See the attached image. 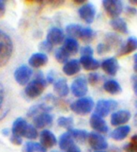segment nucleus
I'll use <instances>...</instances> for the list:
<instances>
[{
	"label": "nucleus",
	"instance_id": "1",
	"mask_svg": "<svg viewBox=\"0 0 137 152\" xmlns=\"http://www.w3.org/2000/svg\"><path fill=\"white\" fill-rule=\"evenodd\" d=\"M47 86L46 78L44 77L41 71H39L34 77V80H31L25 89V96L30 99L39 97L43 94Z\"/></svg>",
	"mask_w": 137,
	"mask_h": 152
},
{
	"label": "nucleus",
	"instance_id": "2",
	"mask_svg": "<svg viewBox=\"0 0 137 152\" xmlns=\"http://www.w3.org/2000/svg\"><path fill=\"white\" fill-rule=\"evenodd\" d=\"M13 44L9 36L0 29V67L5 65L12 55Z\"/></svg>",
	"mask_w": 137,
	"mask_h": 152
},
{
	"label": "nucleus",
	"instance_id": "3",
	"mask_svg": "<svg viewBox=\"0 0 137 152\" xmlns=\"http://www.w3.org/2000/svg\"><path fill=\"white\" fill-rule=\"evenodd\" d=\"M95 107L94 100L91 97H81L71 104V110L79 115H87L91 113Z\"/></svg>",
	"mask_w": 137,
	"mask_h": 152
},
{
	"label": "nucleus",
	"instance_id": "4",
	"mask_svg": "<svg viewBox=\"0 0 137 152\" xmlns=\"http://www.w3.org/2000/svg\"><path fill=\"white\" fill-rule=\"evenodd\" d=\"M118 104L113 99H102L95 105V113L101 117H105L118 108Z\"/></svg>",
	"mask_w": 137,
	"mask_h": 152
},
{
	"label": "nucleus",
	"instance_id": "5",
	"mask_svg": "<svg viewBox=\"0 0 137 152\" xmlns=\"http://www.w3.org/2000/svg\"><path fill=\"white\" fill-rule=\"evenodd\" d=\"M33 76V70L29 65L22 64L14 71V78L20 85H27Z\"/></svg>",
	"mask_w": 137,
	"mask_h": 152
},
{
	"label": "nucleus",
	"instance_id": "6",
	"mask_svg": "<svg viewBox=\"0 0 137 152\" xmlns=\"http://www.w3.org/2000/svg\"><path fill=\"white\" fill-rule=\"evenodd\" d=\"M103 8L109 17L118 18L123 10V2L119 0H103Z\"/></svg>",
	"mask_w": 137,
	"mask_h": 152
},
{
	"label": "nucleus",
	"instance_id": "7",
	"mask_svg": "<svg viewBox=\"0 0 137 152\" xmlns=\"http://www.w3.org/2000/svg\"><path fill=\"white\" fill-rule=\"evenodd\" d=\"M71 90L72 95L76 97H85L87 94L88 87H87V80H86L84 77H78L72 81Z\"/></svg>",
	"mask_w": 137,
	"mask_h": 152
},
{
	"label": "nucleus",
	"instance_id": "8",
	"mask_svg": "<svg viewBox=\"0 0 137 152\" xmlns=\"http://www.w3.org/2000/svg\"><path fill=\"white\" fill-rule=\"evenodd\" d=\"M88 144L95 151H102L108 148V143L102 135L97 132H91L88 135Z\"/></svg>",
	"mask_w": 137,
	"mask_h": 152
},
{
	"label": "nucleus",
	"instance_id": "9",
	"mask_svg": "<svg viewBox=\"0 0 137 152\" xmlns=\"http://www.w3.org/2000/svg\"><path fill=\"white\" fill-rule=\"evenodd\" d=\"M78 13L80 18L86 22L87 24H91L94 19H95V15H96V9H95L94 5L91 3H86L85 5L78 10Z\"/></svg>",
	"mask_w": 137,
	"mask_h": 152
},
{
	"label": "nucleus",
	"instance_id": "10",
	"mask_svg": "<svg viewBox=\"0 0 137 152\" xmlns=\"http://www.w3.org/2000/svg\"><path fill=\"white\" fill-rule=\"evenodd\" d=\"M46 41L50 43L53 46L60 45L64 43L65 41V34L63 30L59 28H52L46 36Z\"/></svg>",
	"mask_w": 137,
	"mask_h": 152
},
{
	"label": "nucleus",
	"instance_id": "11",
	"mask_svg": "<svg viewBox=\"0 0 137 152\" xmlns=\"http://www.w3.org/2000/svg\"><path fill=\"white\" fill-rule=\"evenodd\" d=\"M89 123H90L91 128L97 133H106L109 129L106 121L96 113H93L91 115L90 119H89Z\"/></svg>",
	"mask_w": 137,
	"mask_h": 152
},
{
	"label": "nucleus",
	"instance_id": "12",
	"mask_svg": "<svg viewBox=\"0 0 137 152\" xmlns=\"http://www.w3.org/2000/svg\"><path fill=\"white\" fill-rule=\"evenodd\" d=\"M131 119V113L126 110H119L118 112L113 113L111 116V124L115 127L125 126Z\"/></svg>",
	"mask_w": 137,
	"mask_h": 152
},
{
	"label": "nucleus",
	"instance_id": "13",
	"mask_svg": "<svg viewBox=\"0 0 137 152\" xmlns=\"http://www.w3.org/2000/svg\"><path fill=\"white\" fill-rule=\"evenodd\" d=\"M102 69L109 76H115L119 69V64L117 58L111 57L105 59L101 64Z\"/></svg>",
	"mask_w": 137,
	"mask_h": 152
},
{
	"label": "nucleus",
	"instance_id": "14",
	"mask_svg": "<svg viewBox=\"0 0 137 152\" xmlns=\"http://www.w3.org/2000/svg\"><path fill=\"white\" fill-rule=\"evenodd\" d=\"M40 145L46 149L54 148L57 143V140L55 134L48 129H44L40 132Z\"/></svg>",
	"mask_w": 137,
	"mask_h": 152
},
{
	"label": "nucleus",
	"instance_id": "15",
	"mask_svg": "<svg viewBox=\"0 0 137 152\" xmlns=\"http://www.w3.org/2000/svg\"><path fill=\"white\" fill-rule=\"evenodd\" d=\"M53 123V116L49 113H43L33 118V126L36 129H43Z\"/></svg>",
	"mask_w": 137,
	"mask_h": 152
},
{
	"label": "nucleus",
	"instance_id": "16",
	"mask_svg": "<svg viewBox=\"0 0 137 152\" xmlns=\"http://www.w3.org/2000/svg\"><path fill=\"white\" fill-rule=\"evenodd\" d=\"M47 61H48V57L46 54L41 53V52H38V53H34L31 55V57L28 60V64L30 67L33 68H40L44 66Z\"/></svg>",
	"mask_w": 137,
	"mask_h": 152
},
{
	"label": "nucleus",
	"instance_id": "17",
	"mask_svg": "<svg viewBox=\"0 0 137 152\" xmlns=\"http://www.w3.org/2000/svg\"><path fill=\"white\" fill-rule=\"evenodd\" d=\"M80 71H81L80 61L76 59L68 61L64 64V66H63V72H64V74L70 77L78 74Z\"/></svg>",
	"mask_w": 137,
	"mask_h": 152
},
{
	"label": "nucleus",
	"instance_id": "18",
	"mask_svg": "<svg viewBox=\"0 0 137 152\" xmlns=\"http://www.w3.org/2000/svg\"><path fill=\"white\" fill-rule=\"evenodd\" d=\"M137 49V38L136 37H130L124 45L119 48L118 56H126L128 54H131Z\"/></svg>",
	"mask_w": 137,
	"mask_h": 152
},
{
	"label": "nucleus",
	"instance_id": "19",
	"mask_svg": "<svg viewBox=\"0 0 137 152\" xmlns=\"http://www.w3.org/2000/svg\"><path fill=\"white\" fill-rule=\"evenodd\" d=\"M54 91L60 97H64L68 95L70 88H68V82L65 78H58L56 80L54 83Z\"/></svg>",
	"mask_w": 137,
	"mask_h": 152
},
{
	"label": "nucleus",
	"instance_id": "20",
	"mask_svg": "<svg viewBox=\"0 0 137 152\" xmlns=\"http://www.w3.org/2000/svg\"><path fill=\"white\" fill-rule=\"evenodd\" d=\"M79 61L81 66H83L84 69L87 71H96L101 66L99 61L94 59L93 57H81Z\"/></svg>",
	"mask_w": 137,
	"mask_h": 152
},
{
	"label": "nucleus",
	"instance_id": "21",
	"mask_svg": "<svg viewBox=\"0 0 137 152\" xmlns=\"http://www.w3.org/2000/svg\"><path fill=\"white\" fill-rule=\"evenodd\" d=\"M110 26L112 27V28L114 30H115L117 32L121 33V34H127L128 31V26L126 21L120 17L112 19L110 21Z\"/></svg>",
	"mask_w": 137,
	"mask_h": 152
},
{
	"label": "nucleus",
	"instance_id": "22",
	"mask_svg": "<svg viewBox=\"0 0 137 152\" xmlns=\"http://www.w3.org/2000/svg\"><path fill=\"white\" fill-rule=\"evenodd\" d=\"M28 123L25 121V120L22 117H18L16 120H14V122L12 124V134L20 136V137H23V134L25 128L27 127Z\"/></svg>",
	"mask_w": 137,
	"mask_h": 152
},
{
	"label": "nucleus",
	"instance_id": "23",
	"mask_svg": "<svg viewBox=\"0 0 137 152\" xmlns=\"http://www.w3.org/2000/svg\"><path fill=\"white\" fill-rule=\"evenodd\" d=\"M131 132V128L130 126H120V127H118L115 129H114L112 133L110 134L111 138H113L115 141H121L124 140L125 138H127V136L129 135Z\"/></svg>",
	"mask_w": 137,
	"mask_h": 152
},
{
	"label": "nucleus",
	"instance_id": "24",
	"mask_svg": "<svg viewBox=\"0 0 137 152\" xmlns=\"http://www.w3.org/2000/svg\"><path fill=\"white\" fill-rule=\"evenodd\" d=\"M83 30H84V27L81 25L78 24H71L67 26L66 28V33L68 35V37L72 38V39H80L82 37L83 34Z\"/></svg>",
	"mask_w": 137,
	"mask_h": 152
},
{
	"label": "nucleus",
	"instance_id": "25",
	"mask_svg": "<svg viewBox=\"0 0 137 152\" xmlns=\"http://www.w3.org/2000/svg\"><path fill=\"white\" fill-rule=\"evenodd\" d=\"M51 110H52V107H50L48 104L40 103V104L34 105L33 107H31L29 109V111L27 113V116L34 118L35 116H37V115L43 113H48L49 111H51Z\"/></svg>",
	"mask_w": 137,
	"mask_h": 152
},
{
	"label": "nucleus",
	"instance_id": "26",
	"mask_svg": "<svg viewBox=\"0 0 137 152\" xmlns=\"http://www.w3.org/2000/svg\"><path fill=\"white\" fill-rule=\"evenodd\" d=\"M63 48H64L70 55H76L79 52V44L77 40L68 37L65 39L63 43Z\"/></svg>",
	"mask_w": 137,
	"mask_h": 152
},
{
	"label": "nucleus",
	"instance_id": "27",
	"mask_svg": "<svg viewBox=\"0 0 137 152\" xmlns=\"http://www.w3.org/2000/svg\"><path fill=\"white\" fill-rule=\"evenodd\" d=\"M103 43L106 44L110 49H112V48L119 49L121 46H122L121 39L117 34H114V33H108L106 36H105V40L103 41Z\"/></svg>",
	"mask_w": 137,
	"mask_h": 152
},
{
	"label": "nucleus",
	"instance_id": "28",
	"mask_svg": "<svg viewBox=\"0 0 137 152\" xmlns=\"http://www.w3.org/2000/svg\"><path fill=\"white\" fill-rule=\"evenodd\" d=\"M103 89L105 92L111 94V95H118V94L121 93V91H122L119 83L115 80H109L105 81L103 84Z\"/></svg>",
	"mask_w": 137,
	"mask_h": 152
},
{
	"label": "nucleus",
	"instance_id": "29",
	"mask_svg": "<svg viewBox=\"0 0 137 152\" xmlns=\"http://www.w3.org/2000/svg\"><path fill=\"white\" fill-rule=\"evenodd\" d=\"M58 145L59 148L62 150H68L71 148L72 145H74V140L71 137V135L70 134V132H67L65 133H63L60 137H59V141H58Z\"/></svg>",
	"mask_w": 137,
	"mask_h": 152
},
{
	"label": "nucleus",
	"instance_id": "30",
	"mask_svg": "<svg viewBox=\"0 0 137 152\" xmlns=\"http://www.w3.org/2000/svg\"><path fill=\"white\" fill-rule=\"evenodd\" d=\"M70 134L71 135V137L73 138V140H76L78 142H84V141L87 140L89 133L87 132V130L84 129H70L68 130Z\"/></svg>",
	"mask_w": 137,
	"mask_h": 152
},
{
	"label": "nucleus",
	"instance_id": "31",
	"mask_svg": "<svg viewBox=\"0 0 137 152\" xmlns=\"http://www.w3.org/2000/svg\"><path fill=\"white\" fill-rule=\"evenodd\" d=\"M47 149L40 145V143L27 142L23 148V152H46Z\"/></svg>",
	"mask_w": 137,
	"mask_h": 152
},
{
	"label": "nucleus",
	"instance_id": "32",
	"mask_svg": "<svg viewBox=\"0 0 137 152\" xmlns=\"http://www.w3.org/2000/svg\"><path fill=\"white\" fill-rule=\"evenodd\" d=\"M70 54L63 48H57L55 51V58L56 60L59 62V64H66V62L68 61V59H70Z\"/></svg>",
	"mask_w": 137,
	"mask_h": 152
},
{
	"label": "nucleus",
	"instance_id": "33",
	"mask_svg": "<svg viewBox=\"0 0 137 152\" xmlns=\"http://www.w3.org/2000/svg\"><path fill=\"white\" fill-rule=\"evenodd\" d=\"M38 136H39V133H38L37 129L33 125L28 124L27 127L25 128V132H24L23 137H25L26 139H29V140H35L38 138Z\"/></svg>",
	"mask_w": 137,
	"mask_h": 152
},
{
	"label": "nucleus",
	"instance_id": "34",
	"mask_svg": "<svg viewBox=\"0 0 137 152\" xmlns=\"http://www.w3.org/2000/svg\"><path fill=\"white\" fill-rule=\"evenodd\" d=\"M73 124H74V121H73V118L72 117H65V116H60L57 119V125L59 127L63 128V129H66L68 130L72 129L73 127Z\"/></svg>",
	"mask_w": 137,
	"mask_h": 152
},
{
	"label": "nucleus",
	"instance_id": "35",
	"mask_svg": "<svg viewBox=\"0 0 137 152\" xmlns=\"http://www.w3.org/2000/svg\"><path fill=\"white\" fill-rule=\"evenodd\" d=\"M4 100H5V92L3 86L0 84V120L3 119L9 112V110L7 108H5L4 105Z\"/></svg>",
	"mask_w": 137,
	"mask_h": 152
},
{
	"label": "nucleus",
	"instance_id": "36",
	"mask_svg": "<svg viewBox=\"0 0 137 152\" xmlns=\"http://www.w3.org/2000/svg\"><path fill=\"white\" fill-rule=\"evenodd\" d=\"M126 152H137V134L133 135L131 139V142L124 145Z\"/></svg>",
	"mask_w": 137,
	"mask_h": 152
},
{
	"label": "nucleus",
	"instance_id": "37",
	"mask_svg": "<svg viewBox=\"0 0 137 152\" xmlns=\"http://www.w3.org/2000/svg\"><path fill=\"white\" fill-rule=\"evenodd\" d=\"M100 81V76L98 73L91 72L87 77V82L92 86H96Z\"/></svg>",
	"mask_w": 137,
	"mask_h": 152
},
{
	"label": "nucleus",
	"instance_id": "38",
	"mask_svg": "<svg viewBox=\"0 0 137 152\" xmlns=\"http://www.w3.org/2000/svg\"><path fill=\"white\" fill-rule=\"evenodd\" d=\"M39 48L41 50V53H44L45 54V53H50V52H52L53 45L45 40V41L41 42V43L40 44Z\"/></svg>",
	"mask_w": 137,
	"mask_h": 152
},
{
	"label": "nucleus",
	"instance_id": "39",
	"mask_svg": "<svg viewBox=\"0 0 137 152\" xmlns=\"http://www.w3.org/2000/svg\"><path fill=\"white\" fill-rule=\"evenodd\" d=\"M109 51H111V49H110L108 48V45L106 44H104L103 42H102V43H100L97 45V52H98V54H100V55H103V54L107 53V52H109Z\"/></svg>",
	"mask_w": 137,
	"mask_h": 152
},
{
	"label": "nucleus",
	"instance_id": "40",
	"mask_svg": "<svg viewBox=\"0 0 137 152\" xmlns=\"http://www.w3.org/2000/svg\"><path fill=\"white\" fill-rule=\"evenodd\" d=\"M81 57H93V49L91 46H84L80 50Z\"/></svg>",
	"mask_w": 137,
	"mask_h": 152
},
{
	"label": "nucleus",
	"instance_id": "41",
	"mask_svg": "<svg viewBox=\"0 0 137 152\" xmlns=\"http://www.w3.org/2000/svg\"><path fill=\"white\" fill-rule=\"evenodd\" d=\"M10 142H12L14 145H21L23 144V140H22V137H20V136H17V135H14V134H12L10 135Z\"/></svg>",
	"mask_w": 137,
	"mask_h": 152
},
{
	"label": "nucleus",
	"instance_id": "42",
	"mask_svg": "<svg viewBox=\"0 0 137 152\" xmlns=\"http://www.w3.org/2000/svg\"><path fill=\"white\" fill-rule=\"evenodd\" d=\"M46 81H47V83H51V84L56 82V74L54 71H50L48 74H47Z\"/></svg>",
	"mask_w": 137,
	"mask_h": 152
},
{
	"label": "nucleus",
	"instance_id": "43",
	"mask_svg": "<svg viewBox=\"0 0 137 152\" xmlns=\"http://www.w3.org/2000/svg\"><path fill=\"white\" fill-rule=\"evenodd\" d=\"M6 12V3L0 0V17H3Z\"/></svg>",
	"mask_w": 137,
	"mask_h": 152
},
{
	"label": "nucleus",
	"instance_id": "44",
	"mask_svg": "<svg viewBox=\"0 0 137 152\" xmlns=\"http://www.w3.org/2000/svg\"><path fill=\"white\" fill-rule=\"evenodd\" d=\"M66 152H81V149L74 144V145H72L68 150H66Z\"/></svg>",
	"mask_w": 137,
	"mask_h": 152
},
{
	"label": "nucleus",
	"instance_id": "45",
	"mask_svg": "<svg viewBox=\"0 0 137 152\" xmlns=\"http://www.w3.org/2000/svg\"><path fill=\"white\" fill-rule=\"evenodd\" d=\"M127 12L128 14H136L137 10L134 8H127Z\"/></svg>",
	"mask_w": 137,
	"mask_h": 152
},
{
	"label": "nucleus",
	"instance_id": "46",
	"mask_svg": "<svg viewBox=\"0 0 137 152\" xmlns=\"http://www.w3.org/2000/svg\"><path fill=\"white\" fill-rule=\"evenodd\" d=\"M1 132L5 136H9L10 133H12V129H2Z\"/></svg>",
	"mask_w": 137,
	"mask_h": 152
},
{
	"label": "nucleus",
	"instance_id": "47",
	"mask_svg": "<svg viewBox=\"0 0 137 152\" xmlns=\"http://www.w3.org/2000/svg\"><path fill=\"white\" fill-rule=\"evenodd\" d=\"M73 3H75L77 5H80V4H84V5H85V3H87V0H74V1H73Z\"/></svg>",
	"mask_w": 137,
	"mask_h": 152
},
{
	"label": "nucleus",
	"instance_id": "48",
	"mask_svg": "<svg viewBox=\"0 0 137 152\" xmlns=\"http://www.w3.org/2000/svg\"><path fill=\"white\" fill-rule=\"evenodd\" d=\"M133 91H134V94H135L136 96H137V80L133 83Z\"/></svg>",
	"mask_w": 137,
	"mask_h": 152
},
{
	"label": "nucleus",
	"instance_id": "49",
	"mask_svg": "<svg viewBox=\"0 0 137 152\" xmlns=\"http://www.w3.org/2000/svg\"><path fill=\"white\" fill-rule=\"evenodd\" d=\"M130 3L133 4V6H137V0H130Z\"/></svg>",
	"mask_w": 137,
	"mask_h": 152
},
{
	"label": "nucleus",
	"instance_id": "50",
	"mask_svg": "<svg viewBox=\"0 0 137 152\" xmlns=\"http://www.w3.org/2000/svg\"><path fill=\"white\" fill-rule=\"evenodd\" d=\"M133 70H134L135 73H137V64H134V65H133Z\"/></svg>",
	"mask_w": 137,
	"mask_h": 152
},
{
	"label": "nucleus",
	"instance_id": "51",
	"mask_svg": "<svg viewBox=\"0 0 137 152\" xmlns=\"http://www.w3.org/2000/svg\"><path fill=\"white\" fill-rule=\"evenodd\" d=\"M134 62H135V64H137V54L134 56Z\"/></svg>",
	"mask_w": 137,
	"mask_h": 152
},
{
	"label": "nucleus",
	"instance_id": "52",
	"mask_svg": "<svg viewBox=\"0 0 137 152\" xmlns=\"http://www.w3.org/2000/svg\"><path fill=\"white\" fill-rule=\"evenodd\" d=\"M94 152H105V151H103V150H102V151H94Z\"/></svg>",
	"mask_w": 137,
	"mask_h": 152
},
{
	"label": "nucleus",
	"instance_id": "53",
	"mask_svg": "<svg viewBox=\"0 0 137 152\" xmlns=\"http://www.w3.org/2000/svg\"><path fill=\"white\" fill-rule=\"evenodd\" d=\"M135 107H136V108H137V101H136V102H135ZM136 115H137V114H136Z\"/></svg>",
	"mask_w": 137,
	"mask_h": 152
},
{
	"label": "nucleus",
	"instance_id": "54",
	"mask_svg": "<svg viewBox=\"0 0 137 152\" xmlns=\"http://www.w3.org/2000/svg\"><path fill=\"white\" fill-rule=\"evenodd\" d=\"M52 152H57V151H56V150H55V151H52Z\"/></svg>",
	"mask_w": 137,
	"mask_h": 152
}]
</instances>
